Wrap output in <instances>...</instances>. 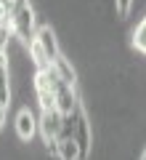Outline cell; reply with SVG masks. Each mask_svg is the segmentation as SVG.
<instances>
[{"instance_id":"cell-7","label":"cell","mask_w":146,"mask_h":160,"mask_svg":"<svg viewBox=\"0 0 146 160\" xmlns=\"http://www.w3.org/2000/svg\"><path fill=\"white\" fill-rule=\"evenodd\" d=\"M37 118H35L29 109H21V112L16 115V133L21 142H29V139L35 136V131H37Z\"/></svg>"},{"instance_id":"cell-16","label":"cell","mask_w":146,"mask_h":160,"mask_svg":"<svg viewBox=\"0 0 146 160\" xmlns=\"http://www.w3.org/2000/svg\"><path fill=\"white\" fill-rule=\"evenodd\" d=\"M141 160H146V152H144V155H141Z\"/></svg>"},{"instance_id":"cell-11","label":"cell","mask_w":146,"mask_h":160,"mask_svg":"<svg viewBox=\"0 0 146 160\" xmlns=\"http://www.w3.org/2000/svg\"><path fill=\"white\" fill-rule=\"evenodd\" d=\"M133 46L138 48L141 53H146V16L141 19V24L135 27V32H133Z\"/></svg>"},{"instance_id":"cell-12","label":"cell","mask_w":146,"mask_h":160,"mask_svg":"<svg viewBox=\"0 0 146 160\" xmlns=\"http://www.w3.org/2000/svg\"><path fill=\"white\" fill-rule=\"evenodd\" d=\"M13 6H16V0H0V24H3V27H11Z\"/></svg>"},{"instance_id":"cell-8","label":"cell","mask_w":146,"mask_h":160,"mask_svg":"<svg viewBox=\"0 0 146 160\" xmlns=\"http://www.w3.org/2000/svg\"><path fill=\"white\" fill-rule=\"evenodd\" d=\"M11 75H8V53H0V104L8 107V96H11Z\"/></svg>"},{"instance_id":"cell-2","label":"cell","mask_w":146,"mask_h":160,"mask_svg":"<svg viewBox=\"0 0 146 160\" xmlns=\"http://www.w3.org/2000/svg\"><path fill=\"white\" fill-rule=\"evenodd\" d=\"M11 29L27 48L35 43L37 27H35V11H32V6H29V0H16L13 13H11Z\"/></svg>"},{"instance_id":"cell-3","label":"cell","mask_w":146,"mask_h":160,"mask_svg":"<svg viewBox=\"0 0 146 160\" xmlns=\"http://www.w3.org/2000/svg\"><path fill=\"white\" fill-rule=\"evenodd\" d=\"M37 126H40V133H43L45 144L56 155V147H59V136H61V128H64V115L59 109H43L37 118Z\"/></svg>"},{"instance_id":"cell-9","label":"cell","mask_w":146,"mask_h":160,"mask_svg":"<svg viewBox=\"0 0 146 160\" xmlns=\"http://www.w3.org/2000/svg\"><path fill=\"white\" fill-rule=\"evenodd\" d=\"M56 155L61 160H82V152H80V144L74 139H59Z\"/></svg>"},{"instance_id":"cell-15","label":"cell","mask_w":146,"mask_h":160,"mask_svg":"<svg viewBox=\"0 0 146 160\" xmlns=\"http://www.w3.org/2000/svg\"><path fill=\"white\" fill-rule=\"evenodd\" d=\"M3 123H6V107L0 104V126H3Z\"/></svg>"},{"instance_id":"cell-4","label":"cell","mask_w":146,"mask_h":160,"mask_svg":"<svg viewBox=\"0 0 146 160\" xmlns=\"http://www.w3.org/2000/svg\"><path fill=\"white\" fill-rule=\"evenodd\" d=\"M51 86H53V99H56V109H59L61 115H72L74 109L80 107L77 93H74V86L64 83V80L59 78V75L53 72V69H51Z\"/></svg>"},{"instance_id":"cell-10","label":"cell","mask_w":146,"mask_h":160,"mask_svg":"<svg viewBox=\"0 0 146 160\" xmlns=\"http://www.w3.org/2000/svg\"><path fill=\"white\" fill-rule=\"evenodd\" d=\"M51 69L64 80V83H69V86H74V83H77V75H74V69H72V64H69V59L59 56L56 62H53V67H51Z\"/></svg>"},{"instance_id":"cell-5","label":"cell","mask_w":146,"mask_h":160,"mask_svg":"<svg viewBox=\"0 0 146 160\" xmlns=\"http://www.w3.org/2000/svg\"><path fill=\"white\" fill-rule=\"evenodd\" d=\"M35 93H37L40 109H56L53 86H51V69H37L35 72Z\"/></svg>"},{"instance_id":"cell-14","label":"cell","mask_w":146,"mask_h":160,"mask_svg":"<svg viewBox=\"0 0 146 160\" xmlns=\"http://www.w3.org/2000/svg\"><path fill=\"white\" fill-rule=\"evenodd\" d=\"M114 8H117L120 16H128L130 8H133V0H114Z\"/></svg>"},{"instance_id":"cell-13","label":"cell","mask_w":146,"mask_h":160,"mask_svg":"<svg viewBox=\"0 0 146 160\" xmlns=\"http://www.w3.org/2000/svg\"><path fill=\"white\" fill-rule=\"evenodd\" d=\"M11 32H13L11 27L0 24V53H8V38H11Z\"/></svg>"},{"instance_id":"cell-1","label":"cell","mask_w":146,"mask_h":160,"mask_svg":"<svg viewBox=\"0 0 146 160\" xmlns=\"http://www.w3.org/2000/svg\"><path fill=\"white\" fill-rule=\"evenodd\" d=\"M59 139H74L80 144V152H82V160L90 155V144H93V133H90V120L85 115L82 104L74 109L72 115H64V128Z\"/></svg>"},{"instance_id":"cell-6","label":"cell","mask_w":146,"mask_h":160,"mask_svg":"<svg viewBox=\"0 0 146 160\" xmlns=\"http://www.w3.org/2000/svg\"><path fill=\"white\" fill-rule=\"evenodd\" d=\"M35 43L40 46V51H43V56L48 59V64L53 67V62L61 56V51H59V40H56V35H53V29L51 27H40Z\"/></svg>"}]
</instances>
